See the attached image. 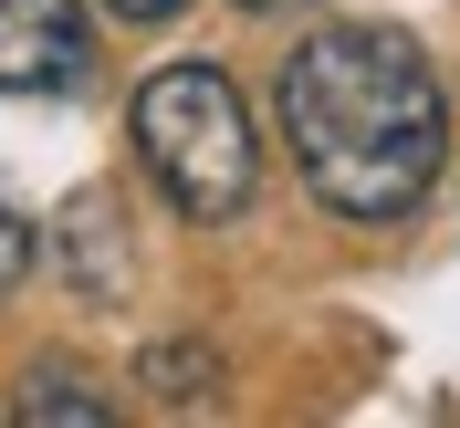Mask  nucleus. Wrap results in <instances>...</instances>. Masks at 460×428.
<instances>
[{"instance_id": "obj_1", "label": "nucleus", "mask_w": 460, "mask_h": 428, "mask_svg": "<svg viewBox=\"0 0 460 428\" xmlns=\"http://www.w3.org/2000/svg\"><path fill=\"white\" fill-rule=\"evenodd\" d=\"M272 115L304 188L335 220H408L450 157V94L429 53L387 22H324L272 74Z\"/></svg>"}, {"instance_id": "obj_2", "label": "nucleus", "mask_w": 460, "mask_h": 428, "mask_svg": "<svg viewBox=\"0 0 460 428\" xmlns=\"http://www.w3.org/2000/svg\"><path fill=\"white\" fill-rule=\"evenodd\" d=\"M137 157L178 220H241L261 188V136L252 105L220 63H168L137 84Z\"/></svg>"}, {"instance_id": "obj_3", "label": "nucleus", "mask_w": 460, "mask_h": 428, "mask_svg": "<svg viewBox=\"0 0 460 428\" xmlns=\"http://www.w3.org/2000/svg\"><path fill=\"white\" fill-rule=\"evenodd\" d=\"M94 74L84 0H0V94H74Z\"/></svg>"}, {"instance_id": "obj_4", "label": "nucleus", "mask_w": 460, "mask_h": 428, "mask_svg": "<svg viewBox=\"0 0 460 428\" xmlns=\"http://www.w3.org/2000/svg\"><path fill=\"white\" fill-rule=\"evenodd\" d=\"M53 240L74 251V293H115V283H126V230H115V199H74Z\"/></svg>"}, {"instance_id": "obj_5", "label": "nucleus", "mask_w": 460, "mask_h": 428, "mask_svg": "<svg viewBox=\"0 0 460 428\" xmlns=\"http://www.w3.org/2000/svg\"><path fill=\"white\" fill-rule=\"evenodd\" d=\"M11 418H74V428H105L115 397H105V387H84V376H63V366H31L22 387H11Z\"/></svg>"}, {"instance_id": "obj_6", "label": "nucleus", "mask_w": 460, "mask_h": 428, "mask_svg": "<svg viewBox=\"0 0 460 428\" xmlns=\"http://www.w3.org/2000/svg\"><path fill=\"white\" fill-rule=\"evenodd\" d=\"M31 261H42V251H31V220H22V209H0V303L31 283Z\"/></svg>"}, {"instance_id": "obj_7", "label": "nucleus", "mask_w": 460, "mask_h": 428, "mask_svg": "<svg viewBox=\"0 0 460 428\" xmlns=\"http://www.w3.org/2000/svg\"><path fill=\"white\" fill-rule=\"evenodd\" d=\"M115 22H178V11H189V0H105Z\"/></svg>"}, {"instance_id": "obj_8", "label": "nucleus", "mask_w": 460, "mask_h": 428, "mask_svg": "<svg viewBox=\"0 0 460 428\" xmlns=\"http://www.w3.org/2000/svg\"><path fill=\"white\" fill-rule=\"evenodd\" d=\"M241 11H314V0H241Z\"/></svg>"}]
</instances>
